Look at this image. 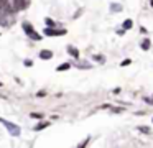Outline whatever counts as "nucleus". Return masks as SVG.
Masks as SVG:
<instances>
[{
    "mask_svg": "<svg viewBox=\"0 0 153 148\" xmlns=\"http://www.w3.org/2000/svg\"><path fill=\"white\" fill-rule=\"evenodd\" d=\"M45 21H46V25H48V26H53V28L56 26V21H53L51 18H45Z\"/></svg>",
    "mask_w": 153,
    "mask_h": 148,
    "instance_id": "f8f14e48",
    "label": "nucleus"
},
{
    "mask_svg": "<svg viewBox=\"0 0 153 148\" xmlns=\"http://www.w3.org/2000/svg\"><path fill=\"white\" fill-rule=\"evenodd\" d=\"M123 30H130V28H132L133 26V21L130 20V18H127V20H123Z\"/></svg>",
    "mask_w": 153,
    "mask_h": 148,
    "instance_id": "1a4fd4ad",
    "label": "nucleus"
},
{
    "mask_svg": "<svg viewBox=\"0 0 153 148\" xmlns=\"http://www.w3.org/2000/svg\"><path fill=\"white\" fill-rule=\"evenodd\" d=\"M130 63H132V59H128V58H127V59H123V61H122V66H128Z\"/></svg>",
    "mask_w": 153,
    "mask_h": 148,
    "instance_id": "dca6fc26",
    "label": "nucleus"
},
{
    "mask_svg": "<svg viewBox=\"0 0 153 148\" xmlns=\"http://www.w3.org/2000/svg\"><path fill=\"white\" fill-rule=\"evenodd\" d=\"M28 2L26 0H13V10H23L26 8Z\"/></svg>",
    "mask_w": 153,
    "mask_h": 148,
    "instance_id": "20e7f679",
    "label": "nucleus"
},
{
    "mask_svg": "<svg viewBox=\"0 0 153 148\" xmlns=\"http://www.w3.org/2000/svg\"><path fill=\"white\" fill-rule=\"evenodd\" d=\"M69 67H71V64H69V63H63V64H59V66L56 67V71H58V72H61V71H68Z\"/></svg>",
    "mask_w": 153,
    "mask_h": 148,
    "instance_id": "0eeeda50",
    "label": "nucleus"
},
{
    "mask_svg": "<svg viewBox=\"0 0 153 148\" xmlns=\"http://www.w3.org/2000/svg\"><path fill=\"white\" fill-rule=\"evenodd\" d=\"M87 142H89V138H86V140H84V142H82L81 145H79V147H86V145H87Z\"/></svg>",
    "mask_w": 153,
    "mask_h": 148,
    "instance_id": "a211bd4d",
    "label": "nucleus"
},
{
    "mask_svg": "<svg viewBox=\"0 0 153 148\" xmlns=\"http://www.w3.org/2000/svg\"><path fill=\"white\" fill-rule=\"evenodd\" d=\"M145 102L150 104V105H153V99H148V97H147V99H145Z\"/></svg>",
    "mask_w": 153,
    "mask_h": 148,
    "instance_id": "f3484780",
    "label": "nucleus"
},
{
    "mask_svg": "<svg viewBox=\"0 0 153 148\" xmlns=\"http://www.w3.org/2000/svg\"><path fill=\"white\" fill-rule=\"evenodd\" d=\"M31 117H33V118H43V114H38V112H33V114H31Z\"/></svg>",
    "mask_w": 153,
    "mask_h": 148,
    "instance_id": "2eb2a0df",
    "label": "nucleus"
},
{
    "mask_svg": "<svg viewBox=\"0 0 153 148\" xmlns=\"http://www.w3.org/2000/svg\"><path fill=\"white\" fill-rule=\"evenodd\" d=\"M0 123H3V125L7 127V130H8L13 137H18V135H20V127H18V125L8 122V120H5V118H0Z\"/></svg>",
    "mask_w": 153,
    "mask_h": 148,
    "instance_id": "f257e3e1",
    "label": "nucleus"
},
{
    "mask_svg": "<svg viewBox=\"0 0 153 148\" xmlns=\"http://www.w3.org/2000/svg\"><path fill=\"white\" fill-rule=\"evenodd\" d=\"M138 130H140V132H145V133H152V130L147 128V127H138Z\"/></svg>",
    "mask_w": 153,
    "mask_h": 148,
    "instance_id": "4468645a",
    "label": "nucleus"
},
{
    "mask_svg": "<svg viewBox=\"0 0 153 148\" xmlns=\"http://www.w3.org/2000/svg\"><path fill=\"white\" fill-rule=\"evenodd\" d=\"M45 35H48V36H63V35H66V30H54L53 26H48V28H45Z\"/></svg>",
    "mask_w": 153,
    "mask_h": 148,
    "instance_id": "7ed1b4c3",
    "label": "nucleus"
},
{
    "mask_svg": "<svg viewBox=\"0 0 153 148\" xmlns=\"http://www.w3.org/2000/svg\"><path fill=\"white\" fill-rule=\"evenodd\" d=\"M112 112H115V114H120V112H122V109H112Z\"/></svg>",
    "mask_w": 153,
    "mask_h": 148,
    "instance_id": "6ab92c4d",
    "label": "nucleus"
},
{
    "mask_svg": "<svg viewBox=\"0 0 153 148\" xmlns=\"http://www.w3.org/2000/svg\"><path fill=\"white\" fill-rule=\"evenodd\" d=\"M92 58H94V59H97L99 63H104V61H105V58L101 56V54H96V56H92Z\"/></svg>",
    "mask_w": 153,
    "mask_h": 148,
    "instance_id": "ddd939ff",
    "label": "nucleus"
},
{
    "mask_svg": "<svg viewBox=\"0 0 153 148\" xmlns=\"http://www.w3.org/2000/svg\"><path fill=\"white\" fill-rule=\"evenodd\" d=\"M23 30H25V33L30 36L31 40H41V35H38V33L33 30V26H31L28 21H23Z\"/></svg>",
    "mask_w": 153,
    "mask_h": 148,
    "instance_id": "f03ea898",
    "label": "nucleus"
},
{
    "mask_svg": "<svg viewBox=\"0 0 153 148\" xmlns=\"http://www.w3.org/2000/svg\"><path fill=\"white\" fill-rule=\"evenodd\" d=\"M68 53L71 54L72 58H76V59H79V51H77L74 46H68Z\"/></svg>",
    "mask_w": 153,
    "mask_h": 148,
    "instance_id": "423d86ee",
    "label": "nucleus"
},
{
    "mask_svg": "<svg viewBox=\"0 0 153 148\" xmlns=\"http://www.w3.org/2000/svg\"><path fill=\"white\" fill-rule=\"evenodd\" d=\"M40 58L45 59V61H48V59L53 58V51H50V50H43V51H40Z\"/></svg>",
    "mask_w": 153,
    "mask_h": 148,
    "instance_id": "39448f33",
    "label": "nucleus"
},
{
    "mask_svg": "<svg viewBox=\"0 0 153 148\" xmlns=\"http://www.w3.org/2000/svg\"><path fill=\"white\" fill-rule=\"evenodd\" d=\"M150 3H152V7H153V0H150Z\"/></svg>",
    "mask_w": 153,
    "mask_h": 148,
    "instance_id": "412c9836",
    "label": "nucleus"
},
{
    "mask_svg": "<svg viewBox=\"0 0 153 148\" xmlns=\"http://www.w3.org/2000/svg\"><path fill=\"white\" fill-rule=\"evenodd\" d=\"M150 45H152V43H150V40H148V38H145V40L142 41V50L143 51H148V50H150Z\"/></svg>",
    "mask_w": 153,
    "mask_h": 148,
    "instance_id": "6e6552de",
    "label": "nucleus"
},
{
    "mask_svg": "<svg viewBox=\"0 0 153 148\" xmlns=\"http://www.w3.org/2000/svg\"><path fill=\"white\" fill-rule=\"evenodd\" d=\"M110 12H114V13L122 12V5H120V3H112V5H110Z\"/></svg>",
    "mask_w": 153,
    "mask_h": 148,
    "instance_id": "9d476101",
    "label": "nucleus"
},
{
    "mask_svg": "<svg viewBox=\"0 0 153 148\" xmlns=\"http://www.w3.org/2000/svg\"><path fill=\"white\" fill-rule=\"evenodd\" d=\"M46 127H48V123H38V125L35 127V130L36 132H38V130H45Z\"/></svg>",
    "mask_w": 153,
    "mask_h": 148,
    "instance_id": "9b49d317",
    "label": "nucleus"
},
{
    "mask_svg": "<svg viewBox=\"0 0 153 148\" xmlns=\"http://www.w3.org/2000/svg\"><path fill=\"white\" fill-rule=\"evenodd\" d=\"M31 64H33V63H31L30 59H26V61H25V66H31Z\"/></svg>",
    "mask_w": 153,
    "mask_h": 148,
    "instance_id": "aec40b11",
    "label": "nucleus"
}]
</instances>
